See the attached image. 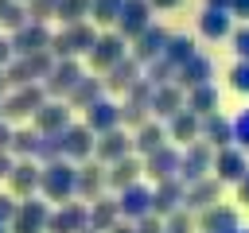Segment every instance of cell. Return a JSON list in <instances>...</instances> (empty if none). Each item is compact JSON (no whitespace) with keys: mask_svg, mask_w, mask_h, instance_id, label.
Masks as SVG:
<instances>
[{"mask_svg":"<svg viewBox=\"0 0 249 233\" xmlns=\"http://www.w3.org/2000/svg\"><path fill=\"white\" fill-rule=\"evenodd\" d=\"M222 175H226V179H245V163H241V155L233 159V151H226V155H222Z\"/></svg>","mask_w":249,"mask_h":233,"instance_id":"1","label":"cell"},{"mask_svg":"<svg viewBox=\"0 0 249 233\" xmlns=\"http://www.w3.org/2000/svg\"><path fill=\"white\" fill-rule=\"evenodd\" d=\"M202 31L222 35V31H226V16H222V12H206V16H202Z\"/></svg>","mask_w":249,"mask_h":233,"instance_id":"2","label":"cell"},{"mask_svg":"<svg viewBox=\"0 0 249 233\" xmlns=\"http://www.w3.org/2000/svg\"><path fill=\"white\" fill-rule=\"evenodd\" d=\"M230 82H233V89H245V93H249V62H245V66H233Z\"/></svg>","mask_w":249,"mask_h":233,"instance_id":"3","label":"cell"},{"mask_svg":"<svg viewBox=\"0 0 249 233\" xmlns=\"http://www.w3.org/2000/svg\"><path fill=\"white\" fill-rule=\"evenodd\" d=\"M233 132H237V136H241V140L249 144V113H241V116H237V124H233Z\"/></svg>","mask_w":249,"mask_h":233,"instance_id":"4","label":"cell"},{"mask_svg":"<svg viewBox=\"0 0 249 233\" xmlns=\"http://www.w3.org/2000/svg\"><path fill=\"white\" fill-rule=\"evenodd\" d=\"M233 50H241V58H249V31H245L241 39L233 35Z\"/></svg>","mask_w":249,"mask_h":233,"instance_id":"5","label":"cell"},{"mask_svg":"<svg viewBox=\"0 0 249 233\" xmlns=\"http://www.w3.org/2000/svg\"><path fill=\"white\" fill-rule=\"evenodd\" d=\"M195 105H214V89H198L195 93Z\"/></svg>","mask_w":249,"mask_h":233,"instance_id":"6","label":"cell"},{"mask_svg":"<svg viewBox=\"0 0 249 233\" xmlns=\"http://www.w3.org/2000/svg\"><path fill=\"white\" fill-rule=\"evenodd\" d=\"M156 140H160V132H156V128H148V132H140V144H148V148H152Z\"/></svg>","mask_w":249,"mask_h":233,"instance_id":"7","label":"cell"},{"mask_svg":"<svg viewBox=\"0 0 249 233\" xmlns=\"http://www.w3.org/2000/svg\"><path fill=\"white\" fill-rule=\"evenodd\" d=\"M233 4H241V8H249V0H233Z\"/></svg>","mask_w":249,"mask_h":233,"instance_id":"8","label":"cell"},{"mask_svg":"<svg viewBox=\"0 0 249 233\" xmlns=\"http://www.w3.org/2000/svg\"><path fill=\"white\" fill-rule=\"evenodd\" d=\"M160 4H179V0H160Z\"/></svg>","mask_w":249,"mask_h":233,"instance_id":"9","label":"cell"}]
</instances>
